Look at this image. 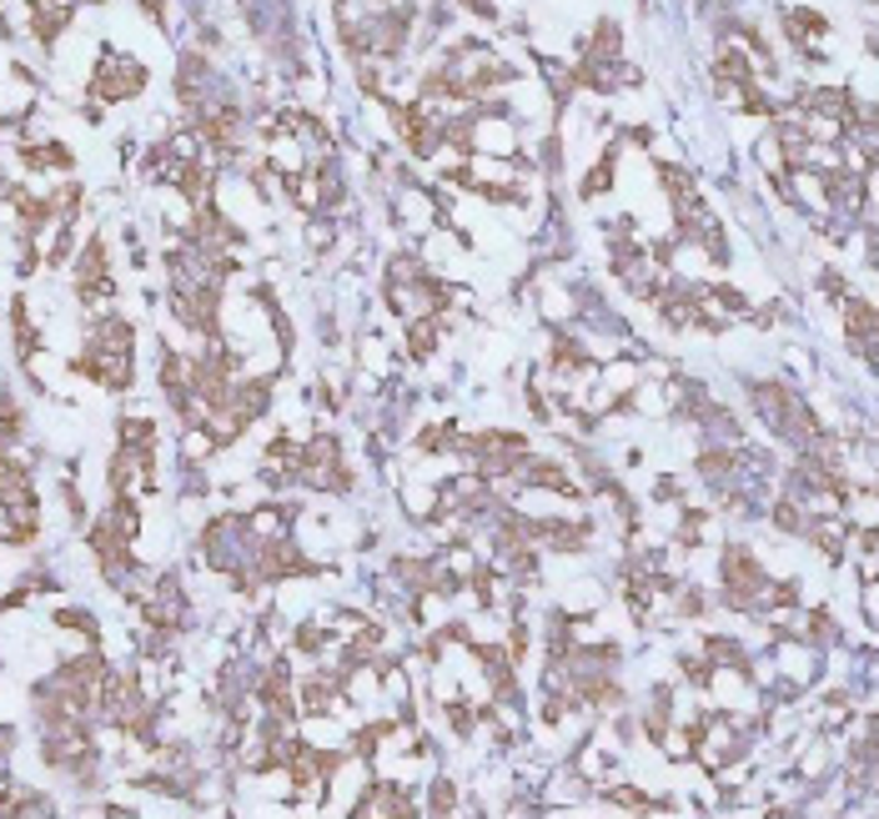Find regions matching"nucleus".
Returning a JSON list of instances; mask_svg holds the SVG:
<instances>
[{"label":"nucleus","instance_id":"f257e3e1","mask_svg":"<svg viewBox=\"0 0 879 819\" xmlns=\"http://www.w3.org/2000/svg\"><path fill=\"white\" fill-rule=\"evenodd\" d=\"M146 91V66L136 56H121V51H106L101 66H95V96L101 101H132V96Z\"/></svg>","mask_w":879,"mask_h":819},{"label":"nucleus","instance_id":"f03ea898","mask_svg":"<svg viewBox=\"0 0 879 819\" xmlns=\"http://www.w3.org/2000/svg\"><path fill=\"white\" fill-rule=\"evenodd\" d=\"M432 809H438V815H452V809H458V789H452L448 779L432 784Z\"/></svg>","mask_w":879,"mask_h":819},{"label":"nucleus","instance_id":"7ed1b4c3","mask_svg":"<svg viewBox=\"0 0 879 819\" xmlns=\"http://www.w3.org/2000/svg\"><path fill=\"white\" fill-rule=\"evenodd\" d=\"M307 242H312V247H333V226H327V222H312V226H307Z\"/></svg>","mask_w":879,"mask_h":819}]
</instances>
